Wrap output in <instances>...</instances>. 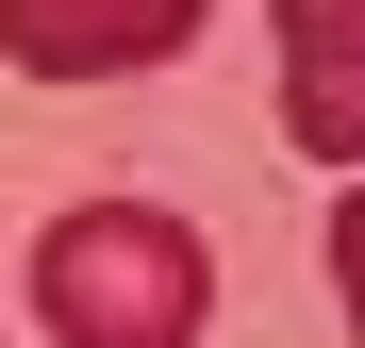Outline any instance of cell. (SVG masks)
I'll list each match as a JSON object with an SVG mask.
<instances>
[{
	"instance_id": "1",
	"label": "cell",
	"mask_w": 365,
	"mask_h": 348,
	"mask_svg": "<svg viewBox=\"0 0 365 348\" xmlns=\"http://www.w3.org/2000/svg\"><path fill=\"white\" fill-rule=\"evenodd\" d=\"M216 315V249L166 199H67L34 232V332L50 348H200Z\"/></svg>"
},
{
	"instance_id": "2",
	"label": "cell",
	"mask_w": 365,
	"mask_h": 348,
	"mask_svg": "<svg viewBox=\"0 0 365 348\" xmlns=\"http://www.w3.org/2000/svg\"><path fill=\"white\" fill-rule=\"evenodd\" d=\"M216 0H0V67L17 83H116V67H182Z\"/></svg>"
},
{
	"instance_id": "3",
	"label": "cell",
	"mask_w": 365,
	"mask_h": 348,
	"mask_svg": "<svg viewBox=\"0 0 365 348\" xmlns=\"http://www.w3.org/2000/svg\"><path fill=\"white\" fill-rule=\"evenodd\" d=\"M282 133L349 166L365 149V100H349V0H282Z\"/></svg>"
}]
</instances>
